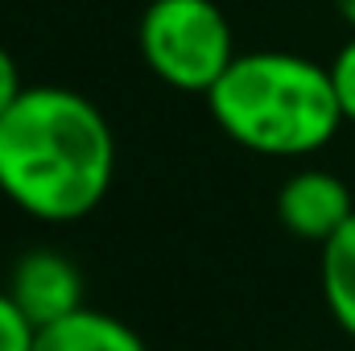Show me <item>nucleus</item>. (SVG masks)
Here are the masks:
<instances>
[{
    "label": "nucleus",
    "mask_w": 355,
    "mask_h": 351,
    "mask_svg": "<svg viewBox=\"0 0 355 351\" xmlns=\"http://www.w3.org/2000/svg\"><path fill=\"white\" fill-rule=\"evenodd\" d=\"M116 178V132L87 95L25 87L0 120V194L42 223L91 215Z\"/></svg>",
    "instance_id": "obj_1"
},
{
    "label": "nucleus",
    "mask_w": 355,
    "mask_h": 351,
    "mask_svg": "<svg viewBox=\"0 0 355 351\" xmlns=\"http://www.w3.org/2000/svg\"><path fill=\"white\" fill-rule=\"evenodd\" d=\"M207 108L227 141L261 157H310L347 124L331 67L289 50L236 54Z\"/></svg>",
    "instance_id": "obj_2"
},
{
    "label": "nucleus",
    "mask_w": 355,
    "mask_h": 351,
    "mask_svg": "<svg viewBox=\"0 0 355 351\" xmlns=\"http://www.w3.org/2000/svg\"><path fill=\"white\" fill-rule=\"evenodd\" d=\"M137 46L166 87L190 95H207L236 62V37L215 0H149Z\"/></svg>",
    "instance_id": "obj_3"
},
{
    "label": "nucleus",
    "mask_w": 355,
    "mask_h": 351,
    "mask_svg": "<svg viewBox=\"0 0 355 351\" xmlns=\"http://www.w3.org/2000/svg\"><path fill=\"white\" fill-rule=\"evenodd\" d=\"M8 298L21 306V314L42 331L54 327L62 318H71L75 310H83V273L58 248H29L21 252L12 273H8Z\"/></svg>",
    "instance_id": "obj_4"
},
{
    "label": "nucleus",
    "mask_w": 355,
    "mask_h": 351,
    "mask_svg": "<svg viewBox=\"0 0 355 351\" xmlns=\"http://www.w3.org/2000/svg\"><path fill=\"white\" fill-rule=\"evenodd\" d=\"M352 215V186L331 170H297L277 190V219L293 240L322 248Z\"/></svg>",
    "instance_id": "obj_5"
},
{
    "label": "nucleus",
    "mask_w": 355,
    "mask_h": 351,
    "mask_svg": "<svg viewBox=\"0 0 355 351\" xmlns=\"http://www.w3.org/2000/svg\"><path fill=\"white\" fill-rule=\"evenodd\" d=\"M33 351H149V348L124 318L83 306L71 318H62L54 327H42Z\"/></svg>",
    "instance_id": "obj_6"
},
{
    "label": "nucleus",
    "mask_w": 355,
    "mask_h": 351,
    "mask_svg": "<svg viewBox=\"0 0 355 351\" xmlns=\"http://www.w3.org/2000/svg\"><path fill=\"white\" fill-rule=\"evenodd\" d=\"M318 281H322V302L331 318L355 339V215L322 244Z\"/></svg>",
    "instance_id": "obj_7"
},
{
    "label": "nucleus",
    "mask_w": 355,
    "mask_h": 351,
    "mask_svg": "<svg viewBox=\"0 0 355 351\" xmlns=\"http://www.w3.org/2000/svg\"><path fill=\"white\" fill-rule=\"evenodd\" d=\"M33 343H37V327L21 314L8 289H0V351H33Z\"/></svg>",
    "instance_id": "obj_8"
},
{
    "label": "nucleus",
    "mask_w": 355,
    "mask_h": 351,
    "mask_svg": "<svg viewBox=\"0 0 355 351\" xmlns=\"http://www.w3.org/2000/svg\"><path fill=\"white\" fill-rule=\"evenodd\" d=\"M331 79H335V95H339V108H343L347 124H355V33L331 58Z\"/></svg>",
    "instance_id": "obj_9"
},
{
    "label": "nucleus",
    "mask_w": 355,
    "mask_h": 351,
    "mask_svg": "<svg viewBox=\"0 0 355 351\" xmlns=\"http://www.w3.org/2000/svg\"><path fill=\"white\" fill-rule=\"evenodd\" d=\"M25 95V83H21V67H17V58L0 46V120L12 112V103Z\"/></svg>",
    "instance_id": "obj_10"
},
{
    "label": "nucleus",
    "mask_w": 355,
    "mask_h": 351,
    "mask_svg": "<svg viewBox=\"0 0 355 351\" xmlns=\"http://www.w3.org/2000/svg\"><path fill=\"white\" fill-rule=\"evenodd\" d=\"M335 8H339V17L355 29V0H335Z\"/></svg>",
    "instance_id": "obj_11"
}]
</instances>
